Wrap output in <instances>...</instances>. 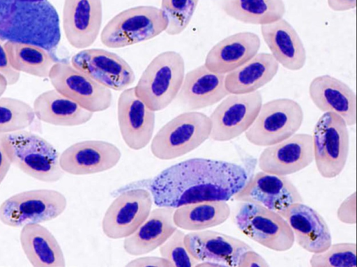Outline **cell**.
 I'll return each instance as SVG.
<instances>
[{
    "mask_svg": "<svg viewBox=\"0 0 357 267\" xmlns=\"http://www.w3.org/2000/svg\"><path fill=\"white\" fill-rule=\"evenodd\" d=\"M312 136L316 167L325 178H333L344 169L349 152V133L338 114L324 112L316 123Z\"/></svg>",
    "mask_w": 357,
    "mask_h": 267,
    "instance_id": "9c48e42d",
    "label": "cell"
},
{
    "mask_svg": "<svg viewBox=\"0 0 357 267\" xmlns=\"http://www.w3.org/2000/svg\"><path fill=\"white\" fill-rule=\"evenodd\" d=\"M182 55L173 50L155 56L135 87L136 95L153 111L165 109L176 98L185 76Z\"/></svg>",
    "mask_w": 357,
    "mask_h": 267,
    "instance_id": "277c9868",
    "label": "cell"
},
{
    "mask_svg": "<svg viewBox=\"0 0 357 267\" xmlns=\"http://www.w3.org/2000/svg\"><path fill=\"white\" fill-rule=\"evenodd\" d=\"M70 63L111 90L122 91L135 80L130 65L117 54L106 49H83L72 57Z\"/></svg>",
    "mask_w": 357,
    "mask_h": 267,
    "instance_id": "9a60e30c",
    "label": "cell"
},
{
    "mask_svg": "<svg viewBox=\"0 0 357 267\" xmlns=\"http://www.w3.org/2000/svg\"><path fill=\"white\" fill-rule=\"evenodd\" d=\"M35 119L33 107L26 102L10 97H0V134L24 130Z\"/></svg>",
    "mask_w": 357,
    "mask_h": 267,
    "instance_id": "d6a6232c",
    "label": "cell"
},
{
    "mask_svg": "<svg viewBox=\"0 0 357 267\" xmlns=\"http://www.w3.org/2000/svg\"><path fill=\"white\" fill-rule=\"evenodd\" d=\"M167 24L160 8L134 6L119 12L105 24L100 40L108 48H123L154 38L165 31Z\"/></svg>",
    "mask_w": 357,
    "mask_h": 267,
    "instance_id": "5b68a950",
    "label": "cell"
},
{
    "mask_svg": "<svg viewBox=\"0 0 357 267\" xmlns=\"http://www.w3.org/2000/svg\"><path fill=\"white\" fill-rule=\"evenodd\" d=\"M175 208L158 206L130 236L125 238L123 249L132 256L148 254L161 246L177 229L173 220Z\"/></svg>",
    "mask_w": 357,
    "mask_h": 267,
    "instance_id": "484cf974",
    "label": "cell"
},
{
    "mask_svg": "<svg viewBox=\"0 0 357 267\" xmlns=\"http://www.w3.org/2000/svg\"><path fill=\"white\" fill-rule=\"evenodd\" d=\"M32 107L35 116L40 121L58 126L81 125L89 122L93 116V112L56 89L38 96Z\"/></svg>",
    "mask_w": 357,
    "mask_h": 267,
    "instance_id": "4316f807",
    "label": "cell"
},
{
    "mask_svg": "<svg viewBox=\"0 0 357 267\" xmlns=\"http://www.w3.org/2000/svg\"><path fill=\"white\" fill-rule=\"evenodd\" d=\"M314 161L312 136L295 133L277 144L266 146L260 153L258 166L261 171L288 176L300 171Z\"/></svg>",
    "mask_w": 357,
    "mask_h": 267,
    "instance_id": "e0dca14e",
    "label": "cell"
},
{
    "mask_svg": "<svg viewBox=\"0 0 357 267\" xmlns=\"http://www.w3.org/2000/svg\"><path fill=\"white\" fill-rule=\"evenodd\" d=\"M185 245L198 262L210 261L221 267H236L241 254L251 246L230 235L213 230L190 232L184 236Z\"/></svg>",
    "mask_w": 357,
    "mask_h": 267,
    "instance_id": "d6986e66",
    "label": "cell"
},
{
    "mask_svg": "<svg viewBox=\"0 0 357 267\" xmlns=\"http://www.w3.org/2000/svg\"><path fill=\"white\" fill-rule=\"evenodd\" d=\"M328 7L336 12H344L354 9L356 0H327Z\"/></svg>",
    "mask_w": 357,
    "mask_h": 267,
    "instance_id": "b9f144b4",
    "label": "cell"
},
{
    "mask_svg": "<svg viewBox=\"0 0 357 267\" xmlns=\"http://www.w3.org/2000/svg\"><path fill=\"white\" fill-rule=\"evenodd\" d=\"M135 93V87L122 91L117 102L119 131L131 149L145 148L153 138L155 114Z\"/></svg>",
    "mask_w": 357,
    "mask_h": 267,
    "instance_id": "2e32d148",
    "label": "cell"
},
{
    "mask_svg": "<svg viewBox=\"0 0 357 267\" xmlns=\"http://www.w3.org/2000/svg\"><path fill=\"white\" fill-rule=\"evenodd\" d=\"M301 105L290 98H277L262 103L251 126L245 132L246 139L257 146H268L295 133L303 124Z\"/></svg>",
    "mask_w": 357,
    "mask_h": 267,
    "instance_id": "ba28073f",
    "label": "cell"
},
{
    "mask_svg": "<svg viewBox=\"0 0 357 267\" xmlns=\"http://www.w3.org/2000/svg\"><path fill=\"white\" fill-rule=\"evenodd\" d=\"M121 157L114 144L102 140H84L66 148L59 156L64 173L82 176L107 171L115 167Z\"/></svg>",
    "mask_w": 357,
    "mask_h": 267,
    "instance_id": "ac0fdd59",
    "label": "cell"
},
{
    "mask_svg": "<svg viewBox=\"0 0 357 267\" xmlns=\"http://www.w3.org/2000/svg\"><path fill=\"white\" fill-rule=\"evenodd\" d=\"M61 37L59 14L49 0H0V38L55 49Z\"/></svg>",
    "mask_w": 357,
    "mask_h": 267,
    "instance_id": "7a4b0ae2",
    "label": "cell"
},
{
    "mask_svg": "<svg viewBox=\"0 0 357 267\" xmlns=\"http://www.w3.org/2000/svg\"><path fill=\"white\" fill-rule=\"evenodd\" d=\"M249 177L241 165L204 158L188 159L154 176L147 188L157 206L176 208L204 201H227L245 185Z\"/></svg>",
    "mask_w": 357,
    "mask_h": 267,
    "instance_id": "6da1fadb",
    "label": "cell"
},
{
    "mask_svg": "<svg viewBox=\"0 0 357 267\" xmlns=\"http://www.w3.org/2000/svg\"><path fill=\"white\" fill-rule=\"evenodd\" d=\"M153 200L149 190L137 188L118 195L107 208L102 220L104 234L112 239L132 234L148 218Z\"/></svg>",
    "mask_w": 357,
    "mask_h": 267,
    "instance_id": "4fadbf2b",
    "label": "cell"
},
{
    "mask_svg": "<svg viewBox=\"0 0 357 267\" xmlns=\"http://www.w3.org/2000/svg\"><path fill=\"white\" fill-rule=\"evenodd\" d=\"M225 75L210 70L204 64L199 66L185 74L176 99L188 111L211 107L229 94Z\"/></svg>",
    "mask_w": 357,
    "mask_h": 267,
    "instance_id": "44dd1931",
    "label": "cell"
},
{
    "mask_svg": "<svg viewBox=\"0 0 357 267\" xmlns=\"http://www.w3.org/2000/svg\"><path fill=\"white\" fill-rule=\"evenodd\" d=\"M8 86L6 77L0 73V97L4 93Z\"/></svg>",
    "mask_w": 357,
    "mask_h": 267,
    "instance_id": "7bdbcfd3",
    "label": "cell"
},
{
    "mask_svg": "<svg viewBox=\"0 0 357 267\" xmlns=\"http://www.w3.org/2000/svg\"><path fill=\"white\" fill-rule=\"evenodd\" d=\"M199 0H161L160 10L167 20L165 33H181L190 24Z\"/></svg>",
    "mask_w": 357,
    "mask_h": 267,
    "instance_id": "836d02e7",
    "label": "cell"
},
{
    "mask_svg": "<svg viewBox=\"0 0 357 267\" xmlns=\"http://www.w3.org/2000/svg\"><path fill=\"white\" fill-rule=\"evenodd\" d=\"M233 197L240 202L261 205L283 217L291 204L303 201L301 194L287 176L263 171L248 178L244 187Z\"/></svg>",
    "mask_w": 357,
    "mask_h": 267,
    "instance_id": "5bb4252c",
    "label": "cell"
},
{
    "mask_svg": "<svg viewBox=\"0 0 357 267\" xmlns=\"http://www.w3.org/2000/svg\"><path fill=\"white\" fill-rule=\"evenodd\" d=\"M102 0H65L63 29L69 44L86 49L96 40L102 26Z\"/></svg>",
    "mask_w": 357,
    "mask_h": 267,
    "instance_id": "ffe728a7",
    "label": "cell"
},
{
    "mask_svg": "<svg viewBox=\"0 0 357 267\" xmlns=\"http://www.w3.org/2000/svg\"><path fill=\"white\" fill-rule=\"evenodd\" d=\"M221 7L238 22L260 26L283 18L286 11L282 0H222Z\"/></svg>",
    "mask_w": 357,
    "mask_h": 267,
    "instance_id": "4dcf8cb0",
    "label": "cell"
},
{
    "mask_svg": "<svg viewBox=\"0 0 357 267\" xmlns=\"http://www.w3.org/2000/svg\"><path fill=\"white\" fill-rule=\"evenodd\" d=\"M184 236L185 233L177 229L159 247L161 257L169 261L172 267H192L198 263L188 251L184 243Z\"/></svg>",
    "mask_w": 357,
    "mask_h": 267,
    "instance_id": "d590c367",
    "label": "cell"
},
{
    "mask_svg": "<svg viewBox=\"0 0 357 267\" xmlns=\"http://www.w3.org/2000/svg\"><path fill=\"white\" fill-rule=\"evenodd\" d=\"M11 165L4 144V134H0V185L6 176Z\"/></svg>",
    "mask_w": 357,
    "mask_h": 267,
    "instance_id": "60d3db41",
    "label": "cell"
},
{
    "mask_svg": "<svg viewBox=\"0 0 357 267\" xmlns=\"http://www.w3.org/2000/svg\"><path fill=\"white\" fill-rule=\"evenodd\" d=\"M20 245L26 259L34 267H64L66 259L56 238L40 223L22 227Z\"/></svg>",
    "mask_w": 357,
    "mask_h": 267,
    "instance_id": "83f0119b",
    "label": "cell"
},
{
    "mask_svg": "<svg viewBox=\"0 0 357 267\" xmlns=\"http://www.w3.org/2000/svg\"><path fill=\"white\" fill-rule=\"evenodd\" d=\"M279 63L270 53L256 54L247 62L225 75V88L229 93L243 94L257 91L276 75Z\"/></svg>",
    "mask_w": 357,
    "mask_h": 267,
    "instance_id": "f1b7e54d",
    "label": "cell"
},
{
    "mask_svg": "<svg viewBox=\"0 0 357 267\" xmlns=\"http://www.w3.org/2000/svg\"><path fill=\"white\" fill-rule=\"evenodd\" d=\"M3 45L10 66L20 73L48 77L56 62L50 52L34 45L6 41Z\"/></svg>",
    "mask_w": 357,
    "mask_h": 267,
    "instance_id": "1f68e13d",
    "label": "cell"
},
{
    "mask_svg": "<svg viewBox=\"0 0 357 267\" xmlns=\"http://www.w3.org/2000/svg\"><path fill=\"white\" fill-rule=\"evenodd\" d=\"M268 261L252 249L243 252L238 261L236 267H267Z\"/></svg>",
    "mask_w": 357,
    "mask_h": 267,
    "instance_id": "f35d334b",
    "label": "cell"
},
{
    "mask_svg": "<svg viewBox=\"0 0 357 267\" xmlns=\"http://www.w3.org/2000/svg\"><path fill=\"white\" fill-rule=\"evenodd\" d=\"M209 116L187 111L165 123L151 139V151L157 158L173 160L201 146L210 137Z\"/></svg>",
    "mask_w": 357,
    "mask_h": 267,
    "instance_id": "8992f818",
    "label": "cell"
},
{
    "mask_svg": "<svg viewBox=\"0 0 357 267\" xmlns=\"http://www.w3.org/2000/svg\"><path fill=\"white\" fill-rule=\"evenodd\" d=\"M337 218L346 224L356 223V192L354 191L345 198L337 210Z\"/></svg>",
    "mask_w": 357,
    "mask_h": 267,
    "instance_id": "8d00e7d4",
    "label": "cell"
},
{
    "mask_svg": "<svg viewBox=\"0 0 357 267\" xmlns=\"http://www.w3.org/2000/svg\"><path fill=\"white\" fill-rule=\"evenodd\" d=\"M309 263L312 267H356V244H331L325 251L312 254Z\"/></svg>",
    "mask_w": 357,
    "mask_h": 267,
    "instance_id": "e575fe53",
    "label": "cell"
},
{
    "mask_svg": "<svg viewBox=\"0 0 357 267\" xmlns=\"http://www.w3.org/2000/svg\"><path fill=\"white\" fill-rule=\"evenodd\" d=\"M260 45L257 34L250 31L236 33L217 43L208 51L204 64L214 73L226 75L257 54Z\"/></svg>",
    "mask_w": 357,
    "mask_h": 267,
    "instance_id": "d4e9b609",
    "label": "cell"
},
{
    "mask_svg": "<svg viewBox=\"0 0 357 267\" xmlns=\"http://www.w3.org/2000/svg\"><path fill=\"white\" fill-rule=\"evenodd\" d=\"M262 38L275 60L284 68L296 71L302 69L307 53L299 35L284 18L261 25Z\"/></svg>",
    "mask_w": 357,
    "mask_h": 267,
    "instance_id": "cb8c5ba5",
    "label": "cell"
},
{
    "mask_svg": "<svg viewBox=\"0 0 357 267\" xmlns=\"http://www.w3.org/2000/svg\"><path fill=\"white\" fill-rule=\"evenodd\" d=\"M126 266L130 267H172L171 264L164 257H141L129 261Z\"/></svg>",
    "mask_w": 357,
    "mask_h": 267,
    "instance_id": "ab89813d",
    "label": "cell"
},
{
    "mask_svg": "<svg viewBox=\"0 0 357 267\" xmlns=\"http://www.w3.org/2000/svg\"><path fill=\"white\" fill-rule=\"evenodd\" d=\"M230 213V206L225 201H204L176 208L173 220L177 227L195 231L223 224Z\"/></svg>",
    "mask_w": 357,
    "mask_h": 267,
    "instance_id": "f546056e",
    "label": "cell"
},
{
    "mask_svg": "<svg viewBox=\"0 0 357 267\" xmlns=\"http://www.w3.org/2000/svg\"><path fill=\"white\" fill-rule=\"evenodd\" d=\"M4 144L12 165L31 178L54 183L63 176L59 153L40 135L25 130L6 133Z\"/></svg>",
    "mask_w": 357,
    "mask_h": 267,
    "instance_id": "3957f363",
    "label": "cell"
},
{
    "mask_svg": "<svg viewBox=\"0 0 357 267\" xmlns=\"http://www.w3.org/2000/svg\"><path fill=\"white\" fill-rule=\"evenodd\" d=\"M3 43L0 38V73L6 77L8 85H14L19 81L20 73L10 66Z\"/></svg>",
    "mask_w": 357,
    "mask_h": 267,
    "instance_id": "74e56055",
    "label": "cell"
},
{
    "mask_svg": "<svg viewBox=\"0 0 357 267\" xmlns=\"http://www.w3.org/2000/svg\"><path fill=\"white\" fill-rule=\"evenodd\" d=\"M308 93L320 111L340 115L347 126L356 123V96L346 83L329 75H319L310 83Z\"/></svg>",
    "mask_w": 357,
    "mask_h": 267,
    "instance_id": "603a6c76",
    "label": "cell"
},
{
    "mask_svg": "<svg viewBox=\"0 0 357 267\" xmlns=\"http://www.w3.org/2000/svg\"><path fill=\"white\" fill-rule=\"evenodd\" d=\"M284 218L293 231L295 242L305 251L319 253L332 244L327 222L312 207L303 202L293 204L287 210Z\"/></svg>",
    "mask_w": 357,
    "mask_h": 267,
    "instance_id": "7402d4cb",
    "label": "cell"
},
{
    "mask_svg": "<svg viewBox=\"0 0 357 267\" xmlns=\"http://www.w3.org/2000/svg\"><path fill=\"white\" fill-rule=\"evenodd\" d=\"M67 207V199L56 190L37 189L13 194L0 205V221L10 227L42 223L61 215Z\"/></svg>",
    "mask_w": 357,
    "mask_h": 267,
    "instance_id": "30bf717a",
    "label": "cell"
},
{
    "mask_svg": "<svg viewBox=\"0 0 357 267\" xmlns=\"http://www.w3.org/2000/svg\"><path fill=\"white\" fill-rule=\"evenodd\" d=\"M48 77L54 89L90 112H102L112 105L111 89L77 70L70 63L56 61Z\"/></svg>",
    "mask_w": 357,
    "mask_h": 267,
    "instance_id": "7c38bea8",
    "label": "cell"
},
{
    "mask_svg": "<svg viewBox=\"0 0 357 267\" xmlns=\"http://www.w3.org/2000/svg\"><path fill=\"white\" fill-rule=\"evenodd\" d=\"M262 100L259 91L227 95L209 116L211 124L209 138L224 142L245 133L256 119Z\"/></svg>",
    "mask_w": 357,
    "mask_h": 267,
    "instance_id": "8fae6325",
    "label": "cell"
},
{
    "mask_svg": "<svg viewBox=\"0 0 357 267\" xmlns=\"http://www.w3.org/2000/svg\"><path fill=\"white\" fill-rule=\"evenodd\" d=\"M234 222L244 235L271 250L285 252L295 243L293 231L285 218L261 205L241 202Z\"/></svg>",
    "mask_w": 357,
    "mask_h": 267,
    "instance_id": "52a82bcc",
    "label": "cell"
}]
</instances>
